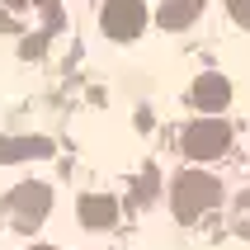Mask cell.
<instances>
[{
  "label": "cell",
  "mask_w": 250,
  "mask_h": 250,
  "mask_svg": "<svg viewBox=\"0 0 250 250\" xmlns=\"http://www.w3.org/2000/svg\"><path fill=\"white\" fill-rule=\"evenodd\" d=\"M184 146H189L194 156H208V151H217V146H227V123H198V127H189Z\"/></svg>",
  "instance_id": "cell-4"
},
{
  "label": "cell",
  "mask_w": 250,
  "mask_h": 250,
  "mask_svg": "<svg viewBox=\"0 0 250 250\" xmlns=\"http://www.w3.org/2000/svg\"><path fill=\"white\" fill-rule=\"evenodd\" d=\"M99 28L118 42H132L146 28V0H104L99 5Z\"/></svg>",
  "instance_id": "cell-1"
},
{
  "label": "cell",
  "mask_w": 250,
  "mask_h": 250,
  "mask_svg": "<svg viewBox=\"0 0 250 250\" xmlns=\"http://www.w3.org/2000/svg\"><path fill=\"white\" fill-rule=\"evenodd\" d=\"M227 10H231V19L250 33V0H227Z\"/></svg>",
  "instance_id": "cell-5"
},
{
  "label": "cell",
  "mask_w": 250,
  "mask_h": 250,
  "mask_svg": "<svg viewBox=\"0 0 250 250\" xmlns=\"http://www.w3.org/2000/svg\"><path fill=\"white\" fill-rule=\"evenodd\" d=\"M189 99H194L198 109H208V113H222L227 99H231V81H227L222 71H203L194 81V90H189Z\"/></svg>",
  "instance_id": "cell-2"
},
{
  "label": "cell",
  "mask_w": 250,
  "mask_h": 250,
  "mask_svg": "<svg viewBox=\"0 0 250 250\" xmlns=\"http://www.w3.org/2000/svg\"><path fill=\"white\" fill-rule=\"evenodd\" d=\"M203 5H208V0H166V5L156 10V24L166 28V33H180V28H189L198 14H203Z\"/></svg>",
  "instance_id": "cell-3"
},
{
  "label": "cell",
  "mask_w": 250,
  "mask_h": 250,
  "mask_svg": "<svg viewBox=\"0 0 250 250\" xmlns=\"http://www.w3.org/2000/svg\"><path fill=\"white\" fill-rule=\"evenodd\" d=\"M5 5H14V10H19V5H24V0H5Z\"/></svg>",
  "instance_id": "cell-6"
}]
</instances>
